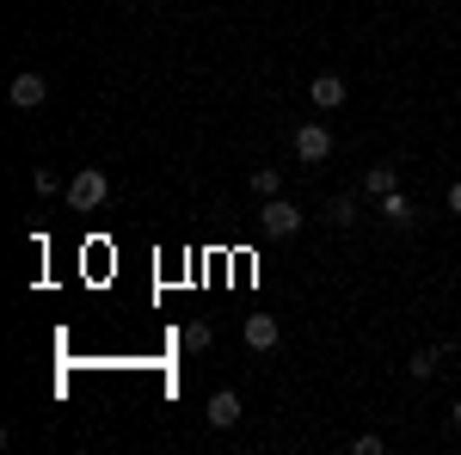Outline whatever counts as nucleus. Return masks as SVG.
Listing matches in <instances>:
<instances>
[{"label":"nucleus","mask_w":461,"mask_h":455,"mask_svg":"<svg viewBox=\"0 0 461 455\" xmlns=\"http://www.w3.org/2000/svg\"><path fill=\"white\" fill-rule=\"evenodd\" d=\"M302 228V210L289 204V197H265V210H258V234L265 241H289Z\"/></svg>","instance_id":"f03ea898"},{"label":"nucleus","mask_w":461,"mask_h":455,"mask_svg":"<svg viewBox=\"0 0 461 455\" xmlns=\"http://www.w3.org/2000/svg\"><path fill=\"white\" fill-rule=\"evenodd\" d=\"M437 369H443V350H437V345H425V350L406 357V376H412V382H430Z\"/></svg>","instance_id":"1a4fd4ad"},{"label":"nucleus","mask_w":461,"mask_h":455,"mask_svg":"<svg viewBox=\"0 0 461 455\" xmlns=\"http://www.w3.org/2000/svg\"><path fill=\"white\" fill-rule=\"evenodd\" d=\"M388 191H400V173H393V167H369V173H363V197H375V204H382Z\"/></svg>","instance_id":"9d476101"},{"label":"nucleus","mask_w":461,"mask_h":455,"mask_svg":"<svg viewBox=\"0 0 461 455\" xmlns=\"http://www.w3.org/2000/svg\"><path fill=\"white\" fill-rule=\"evenodd\" d=\"M449 419H456V431H461V394H456V413H449Z\"/></svg>","instance_id":"f3484780"},{"label":"nucleus","mask_w":461,"mask_h":455,"mask_svg":"<svg viewBox=\"0 0 461 455\" xmlns=\"http://www.w3.org/2000/svg\"><path fill=\"white\" fill-rule=\"evenodd\" d=\"M382 215H388L393 228H406V222H412V197H400V191H388V197H382Z\"/></svg>","instance_id":"ddd939ff"},{"label":"nucleus","mask_w":461,"mask_h":455,"mask_svg":"<svg viewBox=\"0 0 461 455\" xmlns=\"http://www.w3.org/2000/svg\"><path fill=\"white\" fill-rule=\"evenodd\" d=\"M295 160H302V167H326V160H332V130H326V123H302V130H295Z\"/></svg>","instance_id":"7ed1b4c3"},{"label":"nucleus","mask_w":461,"mask_h":455,"mask_svg":"<svg viewBox=\"0 0 461 455\" xmlns=\"http://www.w3.org/2000/svg\"><path fill=\"white\" fill-rule=\"evenodd\" d=\"M203 419H210L215 431H234V424H240V394H234V387L210 394V413H203Z\"/></svg>","instance_id":"423d86ee"},{"label":"nucleus","mask_w":461,"mask_h":455,"mask_svg":"<svg viewBox=\"0 0 461 455\" xmlns=\"http://www.w3.org/2000/svg\"><path fill=\"white\" fill-rule=\"evenodd\" d=\"M277 339H284L277 314H247V345H252V350H271Z\"/></svg>","instance_id":"0eeeda50"},{"label":"nucleus","mask_w":461,"mask_h":455,"mask_svg":"<svg viewBox=\"0 0 461 455\" xmlns=\"http://www.w3.org/2000/svg\"><path fill=\"white\" fill-rule=\"evenodd\" d=\"M351 455H382V431H363V437H351Z\"/></svg>","instance_id":"2eb2a0df"},{"label":"nucleus","mask_w":461,"mask_h":455,"mask_svg":"<svg viewBox=\"0 0 461 455\" xmlns=\"http://www.w3.org/2000/svg\"><path fill=\"white\" fill-rule=\"evenodd\" d=\"M326 222H332V228H357V222H363V215H357V197H351V191L326 197Z\"/></svg>","instance_id":"9b49d317"},{"label":"nucleus","mask_w":461,"mask_h":455,"mask_svg":"<svg viewBox=\"0 0 461 455\" xmlns=\"http://www.w3.org/2000/svg\"><path fill=\"white\" fill-rule=\"evenodd\" d=\"M6 99H13L19 111H37L43 99H50V80H43L37 68H19V74H13V86H6Z\"/></svg>","instance_id":"20e7f679"},{"label":"nucleus","mask_w":461,"mask_h":455,"mask_svg":"<svg viewBox=\"0 0 461 455\" xmlns=\"http://www.w3.org/2000/svg\"><path fill=\"white\" fill-rule=\"evenodd\" d=\"M32 185H37V197H56V191H68V185H62V178L50 173V167H37V173H32Z\"/></svg>","instance_id":"4468645a"},{"label":"nucleus","mask_w":461,"mask_h":455,"mask_svg":"<svg viewBox=\"0 0 461 455\" xmlns=\"http://www.w3.org/2000/svg\"><path fill=\"white\" fill-rule=\"evenodd\" d=\"M62 197H68V210H74V215H93V210H99V204L111 197V178L99 173V167H80V173L68 178V191H62Z\"/></svg>","instance_id":"f257e3e1"},{"label":"nucleus","mask_w":461,"mask_h":455,"mask_svg":"<svg viewBox=\"0 0 461 455\" xmlns=\"http://www.w3.org/2000/svg\"><path fill=\"white\" fill-rule=\"evenodd\" d=\"M449 215H461V178L449 185Z\"/></svg>","instance_id":"dca6fc26"},{"label":"nucleus","mask_w":461,"mask_h":455,"mask_svg":"<svg viewBox=\"0 0 461 455\" xmlns=\"http://www.w3.org/2000/svg\"><path fill=\"white\" fill-rule=\"evenodd\" d=\"M252 191L258 197H284V173L277 167H252Z\"/></svg>","instance_id":"f8f14e48"},{"label":"nucleus","mask_w":461,"mask_h":455,"mask_svg":"<svg viewBox=\"0 0 461 455\" xmlns=\"http://www.w3.org/2000/svg\"><path fill=\"white\" fill-rule=\"evenodd\" d=\"M178 345L191 350V357H203V350L215 345V326H210V320H185V332H178Z\"/></svg>","instance_id":"6e6552de"},{"label":"nucleus","mask_w":461,"mask_h":455,"mask_svg":"<svg viewBox=\"0 0 461 455\" xmlns=\"http://www.w3.org/2000/svg\"><path fill=\"white\" fill-rule=\"evenodd\" d=\"M308 99H314V111H339L351 99V86H345V74H314L308 80Z\"/></svg>","instance_id":"39448f33"}]
</instances>
